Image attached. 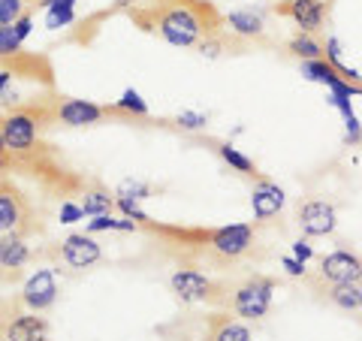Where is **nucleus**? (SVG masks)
<instances>
[{"instance_id":"1","label":"nucleus","mask_w":362,"mask_h":341,"mask_svg":"<svg viewBox=\"0 0 362 341\" xmlns=\"http://www.w3.org/2000/svg\"><path fill=\"white\" fill-rule=\"evenodd\" d=\"M130 18L145 30H154L175 49H197L202 40L218 33L221 16L209 0H148L130 6Z\"/></svg>"},{"instance_id":"2","label":"nucleus","mask_w":362,"mask_h":341,"mask_svg":"<svg viewBox=\"0 0 362 341\" xmlns=\"http://www.w3.org/2000/svg\"><path fill=\"white\" fill-rule=\"evenodd\" d=\"M52 118V112L42 106H16L0 115V133L6 139V149L13 157H28L37 151V139L42 130V121Z\"/></svg>"},{"instance_id":"3","label":"nucleus","mask_w":362,"mask_h":341,"mask_svg":"<svg viewBox=\"0 0 362 341\" xmlns=\"http://www.w3.org/2000/svg\"><path fill=\"white\" fill-rule=\"evenodd\" d=\"M275 278L269 275H251L242 284H235L230 293V311L245 323H257L263 320L272 308V299H275Z\"/></svg>"},{"instance_id":"4","label":"nucleus","mask_w":362,"mask_h":341,"mask_svg":"<svg viewBox=\"0 0 362 341\" xmlns=\"http://www.w3.org/2000/svg\"><path fill=\"white\" fill-rule=\"evenodd\" d=\"M40 224H33L30 200L21 193L9 178H0V236L4 233H33Z\"/></svg>"},{"instance_id":"5","label":"nucleus","mask_w":362,"mask_h":341,"mask_svg":"<svg viewBox=\"0 0 362 341\" xmlns=\"http://www.w3.org/2000/svg\"><path fill=\"white\" fill-rule=\"evenodd\" d=\"M169 290L175 293L178 302L185 305H199V302H218V284H214L206 272L197 266H178L173 275H169Z\"/></svg>"},{"instance_id":"6","label":"nucleus","mask_w":362,"mask_h":341,"mask_svg":"<svg viewBox=\"0 0 362 341\" xmlns=\"http://www.w3.org/2000/svg\"><path fill=\"white\" fill-rule=\"evenodd\" d=\"M109 115H121L115 106H100L94 100H78V97H61L52 109V118L61 121L64 127H94Z\"/></svg>"},{"instance_id":"7","label":"nucleus","mask_w":362,"mask_h":341,"mask_svg":"<svg viewBox=\"0 0 362 341\" xmlns=\"http://www.w3.org/2000/svg\"><path fill=\"white\" fill-rule=\"evenodd\" d=\"M54 251H58L61 263L66 269H73V272H88V269H94L100 260H103V245H100L90 233H70V236H64Z\"/></svg>"},{"instance_id":"8","label":"nucleus","mask_w":362,"mask_h":341,"mask_svg":"<svg viewBox=\"0 0 362 341\" xmlns=\"http://www.w3.org/2000/svg\"><path fill=\"white\" fill-rule=\"evenodd\" d=\"M296 224H299V230H302L305 238L332 236L338 230V209H335V202L320 200V197L302 200L299 212H296Z\"/></svg>"},{"instance_id":"9","label":"nucleus","mask_w":362,"mask_h":341,"mask_svg":"<svg viewBox=\"0 0 362 341\" xmlns=\"http://www.w3.org/2000/svg\"><path fill=\"white\" fill-rule=\"evenodd\" d=\"M58 278H54V269H37L33 275L25 281L21 287V305L33 314H42L49 311L54 302H58Z\"/></svg>"},{"instance_id":"10","label":"nucleus","mask_w":362,"mask_h":341,"mask_svg":"<svg viewBox=\"0 0 362 341\" xmlns=\"http://www.w3.org/2000/svg\"><path fill=\"white\" fill-rule=\"evenodd\" d=\"M320 281L326 284H354L362 281V257L350 248H335L326 257H320Z\"/></svg>"},{"instance_id":"11","label":"nucleus","mask_w":362,"mask_h":341,"mask_svg":"<svg viewBox=\"0 0 362 341\" xmlns=\"http://www.w3.org/2000/svg\"><path fill=\"white\" fill-rule=\"evenodd\" d=\"M284 202H287L284 187L272 178H259L251 190V212L257 221H269V218H275V214H281Z\"/></svg>"},{"instance_id":"12","label":"nucleus","mask_w":362,"mask_h":341,"mask_svg":"<svg viewBox=\"0 0 362 341\" xmlns=\"http://www.w3.org/2000/svg\"><path fill=\"white\" fill-rule=\"evenodd\" d=\"M30 263V245L25 233H4L0 236V269L4 278H18L21 269Z\"/></svg>"},{"instance_id":"13","label":"nucleus","mask_w":362,"mask_h":341,"mask_svg":"<svg viewBox=\"0 0 362 341\" xmlns=\"http://www.w3.org/2000/svg\"><path fill=\"white\" fill-rule=\"evenodd\" d=\"M326 9H329L326 0H293V4H284L281 13H284L302 33H314V30L323 28Z\"/></svg>"},{"instance_id":"14","label":"nucleus","mask_w":362,"mask_h":341,"mask_svg":"<svg viewBox=\"0 0 362 341\" xmlns=\"http://www.w3.org/2000/svg\"><path fill=\"white\" fill-rule=\"evenodd\" d=\"M4 341H52L49 323L33 311H18L4 329Z\"/></svg>"},{"instance_id":"15","label":"nucleus","mask_w":362,"mask_h":341,"mask_svg":"<svg viewBox=\"0 0 362 341\" xmlns=\"http://www.w3.org/2000/svg\"><path fill=\"white\" fill-rule=\"evenodd\" d=\"M223 25H226V30L242 40L266 37V18H263V13H257V9H233V13L223 16Z\"/></svg>"},{"instance_id":"16","label":"nucleus","mask_w":362,"mask_h":341,"mask_svg":"<svg viewBox=\"0 0 362 341\" xmlns=\"http://www.w3.org/2000/svg\"><path fill=\"white\" fill-rule=\"evenodd\" d=\"M209 341H254V333L239 317L214 314L211 326H209Z\"/></svg>"},{"instance_id":"17","label":"nucleus","mask_w":362,"mask_h":341,"mask_svg":"<svg viewBox=\"0 0 362 341\" xmlns=\"http://www.w3.org/2000/svg\"><path fill=\"white\" fill-rule=\"evenodd\" d=\"M78 206H82V212L88 214V218H100V214H112V209H115V197L103 187V185H90L82 190V197H78Z\"/></svg>"},{"instance_id":"18","label":"nucleus","mask_w":362,"mask_h":341,"mask_svg":"<svg viewBox=\"0 0 362 341\" xmlns=\"http://www.w3.org/2000/svg\"><path fill=\"white\" fill-rule=\"evenodd\" d=\"M326 299L341 311H359L362 308V281L354 284H329L326 287Z\"/></svg>"},{"instance_id":"19","label":"nucleus","mask_w":362,"mask_h":341,"mask_svg":"<svg viewBox=\"0 0 362 341\" xmlns=\"http://www.w3.org/2000/svg\"><path fill=\"white\" fill-rule=\"evenodd\" d=\"M323 52H326V61H329L335 67V73L344 79V82L350 85H362V73L356 70V67H350L344 61V54H341V42H338V37H326V45H323Z\"/></svg>"},{"instance_id":"20","label":"nucleus","mask_w":362,"mask_h":341,"mask_svg":"<svg viewBox=\"0 0 362 341\" xmlns=\"http://www.w3.org/2000/svg\"><path fill=\"white\" fill-rule=\"evenodd\" d=\"M287 49L296 54L299 61H320V58H326V52H323V42L314 37V33H296L290 42H287Z\"/></svg>"},{"instance_id":"21","label":"nucleus","mask_w":362,"mask_h":341,"mask_svg":"<svg viewBox=\"0 0 362 341\" xmlns=\"http://www.w3.org/2000/svg\"><path fill=\"white\" fill-rule=\"evenodd\" d=\"M218 157L239 175H257V163L247 154H242L233 142H218Z\"/></svg>"},{"instance_id":"22","label":"nucleus","mask_w":362,"mask_h":341,"mask_svg":"<svg viewBox=\"0 0 362 341\" xmlns=\"http://www.w3.org/2000/svg\"><path fill=\"white\" fill-rule=\"evenodd\" d=\"M302 76L308 79V82H317V85H326L329 88L335 79H338V73H335V67L326 61V58H320V61H302Z\"/></svg>"},{"instance_id":"23","label":"nucleus","mask_w":362,"mask_h":341,"mask_svg":"<svg viewBox=\"0 0 362 341\" xmlns=\"http://www.w3.org/2000/svg\"><path fill=\"white\" fill-rule=\"evenodd\" d=\"M115 109L124 118H148V103H145V100L139 97V91H133V88L124 91L121 100L115 103Z\"/></svg>"},{"instance_id":"24","label":"nucleus","mask_w":362,"mask_h":341,"mask_svg":"<svg viewBox=\"0 0 362 341\" xmlns=\"http://www.w3.org/2000/svg\"><path fill=\"white\" fill-rule=\"evenodd\" d=\"M154 193V187L148 185V181H139V178H124L121 185H118V190H115V197H124V200H148Z\"/></svg>"},{"instance_id":"25","label":"nucleus","mask_w":362,"mask_h":341,"mask_svg":"<svg viewBox=\"0 0 362 341\" xmlns=\"http://www.w3.org/2000/svg\"><path fill=\"white\" fill-rule=\"evenodd\" d=\"M37 0H0V28L16 25V21L28 13V6H33Z\"/></svg>"},{"instance_id":"26","label":"nucleus","mask_w":362,"mask_h":341,"mask_svg":"<svg viewBox=\"0 0 362 341\" xmlns=\"http://www.w3.org/2000/svg\"><path fill=\"white\" fill-rule=\"evenodd\" d=\"M73 21H76V9L73 6H52V9H45V25H49L52 30L66 28V25H73Z\"/></svg>"},{"instance_id":"27","label":"nucleus","mask_w":362,"mask_h":341,"mask_svg":"<svg viewBox=\"0 0 362 341\" xmlns=\"http://www.w3.org/2000/svg\"><path fill=\"white\" fill-rule=\"evenodd\" d=\"M21 52V40L13 25H4L0 28V58H13V54Z\"/></svg>"},{"instance_id":"28","label":"nucleus","mask_w":362,"mask_h":341,"mask_svg":"<svg viewBox=\"0 0 362 341\" xmlns=\"http://www.w3.org/2000/svg\"><path fill=\"white\" fill-rule=\"evenodd\" d=\"M175 124H178L181 130H190V133H194V130H202V127H206V124H209V115H206V112L185 109V112H178V115H175Z\"/></svg>"},{"instance_id":"29","label":"nucleus","mask_w":362,"mask_h":341,"mask_svg":"<svg viewBox=\"0 0 362 341\" xmlns=\"http://www.w3.org/2000/svg\"><path fill=\"white\" fill-rule=\"evenodd\" d=\"M197 49H199V54H206V58H218V54L223 52V37H218V33H214V37L202 40Z\"/></svg>"},{"instance_id":"30","label":"nucleus","mask_w":362,"mask_h":341,"mask_svg":"<svg viewBox=\"0 0 362 341\" xmlns=\"http://www.w3.org/2000/svg\"><path fill=\"white\" fill-rule=\"evenodd\" d=\"M281 266H284V272H287V275H293V278H305V272H308V269H305L308 263H302V260H296L293 254L281 257Z\"/></svg>"},{"instance_id":"31","label":"nucleus","mask_w":362,"mask_h":341,"mask_svg":"<svg viewBox=\"0 0 362 341\" xmlns=\"http://www.w3.org/2000/svg\"><path fill=\"white\" fill-rule=\"evenodd\" d=\"M290 251H293V257H296V260H302V263H308V260L314 257V248H311L308 238H296Z\"/></svg>"},{"instance_id":"32","label":"nucleus","mask_w":362,"mask_h":341,"mask_svg":"<svg viewBox=\"0 0 362 341\" xmlns=\"http://www.w3.org/2000/svg\"><path fill=\"white\" fill-rule=\"evenodd\" d=\"M78 218H85L82 206H78V202H64V206H61V224H73Z\"/></svg>"},{"instance_id":"33","label":"nucleus","mask_w":362,"mask_h":341,"mask_svg":"<svg viewBox=\"0 0 362 341\" xmlns=\"http://www.w3.org/2000/svg\"><path fill=\"white\" fill-rule=\"evenodd\" d=\"M18 311L13 308V305H9V302H4V299H0V341H4V329H6V323L9 320H13V317H16Z\"/></svg>"},{"instance_id":"34","label":"nucleus","mask_w":362,"mask_h":341,"mask_svg":"<svg viewBox=\"0 0 362 341\" xmlns=\"http://www.w3.org/2000/svg\"><path fill=\"white\" fill-rule=\"evenodd\" d=\"M9 149H6V139H4V133H0V169H6L9 166Z\"/></svg>"},{"instance_id":"35","label":"nucleus","mask_w":362,"mask_h":341,"mask_svg":"<svg viewBox=\"0 0 362 341\" xmlns=\"http://www.w3.org/2000/svg\"><path fill=\"white\" fill-rule=\"evenodd\" d=\"M9 82H13V73H9V70H0V100H4V91L9 88Z\"/></svg>"},{"instance_id":"36","label":"nucleus","mask_w":362,"mask_h":341,"mask_svg":"<svg viewBox=\"0 0 362 341\" xmlns=\"http://www.w3.org/2000/svg\"><path fill=\"white\" fill-rule=\"evenodd\" d=\"M40 4H42L45 9H52V6H73L76 0H40Z\"/></svg>"},{"instance_id":"37","label":"nucleus","mask_w":362,"mask_h":341,"mask_svg":"<svg viewBox=\"0 0 362 341\" xmlns=\"http://www.w3.org/2000/svg\"><path fill=\"white\" fill-rule=\"evenodd\" d=\"M281 4H293V0H281Z\"/></svg>"}]
</instances>
